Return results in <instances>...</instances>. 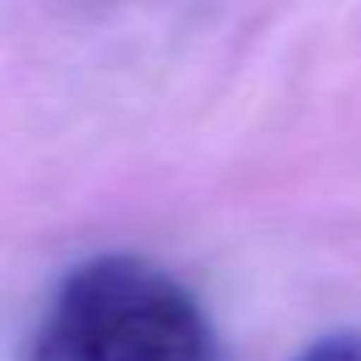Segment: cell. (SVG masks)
I'll return each mask as SVG.
<instances>
[{
	"label": "cell",
	"instance_id": "cell-1",
	"mask_svg": "<svg viewBox=\"0 0 361 361\" xmlns=\"http://www.w3.org/2000/svg\"><path fill=\"white\" fill-rule=\"evenodd\" d=\"M30 361H213L196 298L136 255H98L68 272Z\"/></svg>",
	"mask_w": 361,
	"mask_h": 361
},
{
	"label": "cell",
	"instance_id": "cell-2",
	"mask_svg": "<svg viewBox=\"0 0 361 361\" xmlns=\"http://www.w3.org/2000/svg\"><path fill=\"white\" fill-rule=\"evenodd\" d=\"M298 361H361V336H357V331L323 336V340H314Z\"/></svg>",
	"mask_w": 361,
	"mask_h": 361
}]
</instances>
